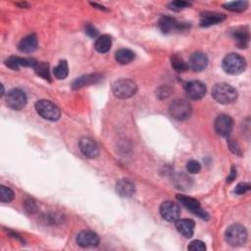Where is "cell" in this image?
<instances>
[{
  "label": "cell",
  "instance_id": "obj_1",
  "mask_svg": "<svg viewBox=\"0 0 251 251\" xmlns=\"http://www.w3.org/2000/svg\"><path fill=\"white\" fill-rule=\"evenodd\" d=\"M212 95L221 104H231L236 100L237 90L228 84L221 83L215 85L212 90Z\"/></svg>",
  "mask_w": 251,
  "mask_h": 251
},
{
  "label": "cell",
  "instance_id": "obj_2",
  "mask_svg": "<svg viewBox=\"0 0 251 251\" xmlns=\"http://www.w3.org/2000/svg\"><path fill=\"white\" fill-rule=\"evenodd\" d=\"M222 66L227 74L239 75L246 68V61L239 54L231 53L224 58Z\"/></svg>",
  "mask_w": 251,
  "mask_h": 251
},
{
  "label": "cell",
  "instance_id": "obj_3",
  "mask_svg": "<svg viewBox=\"0 0 251 251\" xmlns=\"http://www.w3.org/2000/svg\"><path fill=\"white\" fill-rule=\"evenodd\" d=\"M112 91L116 97L120 99H127L137 93L138 86L130 79H121L114 83Z\"/></svg>",
  "mask_w": 251,
  "mask_h": 251
},
{
  "label": "cell",
  "instance_id": "obj_4",
  "mask_svg": "<svg viewBox=\"0 0 251 251\" xmlns=\"http://www.w3.org/2000/svg\"><path fill=\"white\" fill-rule=\"evenodd\" d=\"M246 239V229L239 224H233L230 226L226 231V240L233 247H239L244 245Z\"/></svg>",
  "mask_w": 251,
  "mask_h": 251
},
{
  "label": "cell",
  "instance_id": "obj_5",
  "mask_svg": "<svg viewBox=\"0 0 251 251\" xmlns=\"http://www.w3.org/2000/svg\"><path fill=\"white\" fill-rule=\"evenodd\" d=\"M36 110L39 116L48 121H57L61 116V111L53 102L49 100H39L36 103Z\"/></svg>",
  "mask_w": 251,
  "mask_h": 251
},
{
  "label": "cell",
  "instance_id": "obj_6",
  "mask_svg": "<svg viewBox=\"0 0 251 251\" xmlns=\"http://www.w3.org/2000/svg\"><path fill=\"white\" fill-rule=\"evenodd\" d=\"M169 110L171 116L178 121H183L188 119L193 112L191 104L183 99L174 100L171 103Z\"/></svg>",
  "mask_w": 251,
  "mask_h": 251
},
{
  "label": "cell",
  "instance_id": "obj_7",
  "mask_svg": "<svg viewBox=\"0 0 251 251\" xmlns=\"http://www.w3.org/2000/svg\"><path fill=\"white\" fill-rule=\"evenodd\" d=\"M177 199L182 206H184L186 209L192 211L195 215L198 216L199 218L204 219V220L209 219V215L207 214V212L204 209L201 208L198 200H197L193 197H190L180 196V195L177 196Z\"/></svg>",
  "mask_w": 251,
  "mask_h": 251
},
{
  "label": "cell",
  "instance_id": "obj_8",
  "mask_svg": "<svg viewBox=\"0 0 251 251\" xmlns=\"http://www.w3.org/2000/svg\"><path fill=\"white\" fill-rule=\"evenodd\" d=\"M27 101V95L21 90L14 89L6 94V103L8 107H10L13 110L19 111L23 109L26 106Z\"/></svg>",
  "mask_w": 251,
  "mask_h": 251
},
{
  "label": "cell",
  "instance_id": "obj_9",
  "mask_svg": "<svg viewBox=\"0 0 251 251\" xmlns=\"http://www.w3.org/2000/svg\"><path fill=\"white\" fill-rule=\"evenodd\" d=\"M215 131L221 137H228L233 127V121L232 117L226 114H222L215 120Z\"/></svg>",
  "mask_w": 251,
  "mask_h": 251
},
{
  "label": "cell",
  "instance_id": "obj_10",
  "mask_svg": "<svg viewBox=\"0 0 251 251\" xmlns=\"http://www.w3.org/2000/svg\"><path fill=\"white\" fill-rule=\"evenodd\" d=\"M160 214L164 220L168 222H176L180 216V209L175 202L165 201L160 206Z\"/></svg>",
  "mask_w": 251,
  "mask_h": 251
},
{
  "label": "cell",
  "instance_id": "obj_11",
  "mask_svg": "<svg viewBox=\"0 0 251 251\" xmlns=\"http://www.w3.org/2000/svg\"><path fill=\"white\" fill-rule=\"evenodd\" d=\"M187 96L193 100H199L206 94V87L199 81H192L184 87Z\"/></svg>",
  "mask_w": 251,
  "mask_h": 251
},
{
  "label": "cell",
  "instance_id": "obj_12",
  "mask_svg": "<svg viewBox=\"0 0 251 251\" xmlns=\"http://www.w3.org/2000/svg\"><path fill=\"white\" fill-rule=\"evenodd\" d=\"M159 28L164 34H169L173 31H183L188 28V26L184 23H179L176 19L169 17V16H163L159 21Z\"/></svg>",
  "mask_w": 251,
  "mask_h": 251
},
{
  "label": "cell",
  "instance_id": "obj_13",
  "mask_svg": "<svg viewBox=\"0 0 251 251\" xmlns=\"http://www.w3.org/2000/svg\"><path fill=\"white\" fill-rule=\"evenodd\" d=\"M80 150L88 158H95L99 154V147L97 143L90 138H83L79 143Z\"/></svg>",
  "mask_w": 251,
  "mask_h": 251
},
{
  "label": "cell",
  "instance_id": "obj_14",
  "mask_svg": "<svg viewBox=\"0 0 251 251\" xmlns=\"http://www.w3.org/2000/svg\"><path fill=\"white\" fill-rule=\"evenodd\" d=\"M116 192L122 197H131L136 193V184L130 179H122L116 183Z\"/></svg>",
  "mask_w": 251,
  "mask_h": 251
},
{
  "label": "cell",
  "instance_id": "obj_15",
  "mask_svg": "<svg viewBox=\"0 0 251 251\" xmlns=\"http://www.w3.org/2000/svg\"><path fill=\"white\" fill-rule=\"evenodd\" d=\"M36 63L37 62L35 59L20 58V57L11 56V57H9L5 61V65L8 68L12 69V70L18 71L21 67H32V68H35V66L36 65Z\"/></svg>",
  "mask_w": 251,
  "mask_h": 251
},
{
  "label": "cell",
  "instance_id": "obj_16",
  "mask_svg": "<svg viewBox=\"0 0 251 251\" xmlns=\"http://www.w3.org/2000/svg\"><path fill=\"white\" fill-rule=\"evenodd\" d=\"M208 65V58L202 52L194 53L188 62V68H191L195 72L203 71Z\"/></svg>",
  "mask_w": 251,
  "mask_h": 251
},
{
  "label": "cell",
  "instance_id": "obj_17",
  "mask_svg": "<svg viewBox=\"0 0 251 251\" xmlns=\"http://www.w3.org/2000/svg\"><path fill=\"white\" fill-rule=\"evenodd\" d=\"M77 243L82 247H94L99 243V236L91 231H83L77 236Z\"/></svg>",
  "mask_w": 251,
  "mask_h": 251
},
{
  "label": "cell",
  "instance_id": "obj_18",
  "mask_svg": "<svg viewBox=\"0 0 251 251\" xmlns=\"http://www.w3.org/2000/svg\"><path fill=\"white\" fill-rule=\"evenodd\" d=\"M196 223L192 219H179L176 221V228L178 232L186 238H191L195 233Z\"/></svg>",
  "mask_w": 251,
  "mask_h": 251
},
{
  "label": "cell",
  "instance_id": "obj_19",
  "mask_svg": "<svg viewBox=\"0 0 251 251\" xmlns=\"http://www.w3.org/2000/svg\"><path fill=\"white\" fill-rule=\"evenodd\" d=\"M102 80V76L100 74H90V75H86L83 77H80L76 79L73 84L72 88L74 90H79L84 87H88L90 85H94Z\"/></svg>",
  "mask_w": 251,
  "mask_h": 251
},
{
  "label": "cell",
  "instance_id": "obj_20",
  "mask_svg": "<svg viewBox=\"0 0 251 251\" xmlns=\"http://www.w3.org/2000/svg\"><path fill=\"white\" fill-rule=\"evenodd\" d=\"M225 19H226V16L224 14H220L216 12H205L201 15L200 26L205 28L210 27L212 25H216L223 22Z\"/></svg>",
  "mask_w": 251,
  "mask_h": 251
},
{
  "label": "cell",
  "instance_id": "obj_21",
  "mask_svg": "<svg viewBox=\"0 0 251 251\" xmlns=\"http://www.w3.org/2000/svg\"><path fill=\"white\" fill-rule=\"evenodd\" d=\"M233 36L238 48L244 49L248 46L249 39H250V35H249V31H248L247 28L236 29L233 33Z\"/></svg>",
  "mask_w": 251,
  "mask_h": 251
},
{
  "label": "cell",
  "instance_id": "obj_22",
  "mask_svg": "<svg viewBox=\"0 0 251 251\" xmlns=\"http://www.w3.org/2000/svg\"><path fill=\"white\" fill-rule=\"evenodd\" d=\"M37 48V37L36 35H30L24 37L19 43V50L24 53H32Z\"/></svg>",
  "mask_w": 251,
  "mask_h": 251
},
{
  "label": "cell",
  "instance_id": "obj_23",
  "mask_svg": "<svg viewBox=\"0 0 251 251\" xmlns=\"http://www.w3.org/2000/svg\"><path fill=\"white\" fill-rule=\"evenodd\" d=\"M115 58H116V61L120 63V64L127 65V64H130V63L135 59V53L130 49L122 48L116 51Z\"/></svg>",
  "mask_w": 251,
  "mask_h": 251
},
{
  "label": "cell",
  "instance_id": "obj_24",
  "mask_svg": "<svg viewBox=\"0 0 251 251\" xmlns=\"http://www.w3.org/2000/svg\"><path fill=\"white\" fill-rule=\"evenodd\" d=\"M111 45H112V39H111V36L108 35H103L99 36L94 43V47L99 53L108 52L111 48Z\"/></svg>",
  "mask_w": 251,
  "mask_h": 251
},
{
  "label": "cell",
  "instance_id": "obj_25",
  "mask_svg": "<svg viewBox=\"0 0 251 251\" xmlns=\"http://www.w3.org/2000/svg\"><path fill=\"white\" fill-rule=\"evenodd\" d=\"M53 74L56 79L58 80H64L68 77L69 74V67L67 61H60L59 64L54 68Z\"/></svg>",
  "mask_w": 251,
  "mask_h": 251
},
{
  "label": "cell",
  "instance_id": "obj_26",
  "mask_svg": "<svg viewBox=\"0 0 251 251\" xmlns=\"http://www.w3.org/2000/svg\"><path fill=\"white\" fill-rule=\"evenodd\" d=\"M173 181L179 190H186L192 185V179L184 174L176 175Z\"/></svg>",
  "mask_w": 251,
  "mask_h": 251
},
{
  "label": "cell",
  "instance_id": "obj_27",
  "mask_svg": "<svg viewBox=\"0 0 251 251\" xmlns=\"http://www.w3.org/2000/svg\"><path fill=\"white\" fill-rule=\"evenodd\" d=\"M35 71L37 76L40 78L49 81L50 82V74H49V65L46 62H37L36 65L35 66Z\"/></svg>",
  "mask_w": 251,
  "mask_h": 251
},
{
  "label": "cell",
  "instance_id": "obj_28",
  "mask_svg": "<svg viewBox=\"0 0 251 251\" xmlns=\"http://www.w3.org/2000/svg\"><path fill=\"white\" fill-rule=\"evenodd\" d=\"M171 63H172V67L179 73L184 72L188 69L187 63L179 55H173L171 58Z\"/></svg>",
  "mask_w": 251,
  "mask_h": 251
},
{
  "label": "cell",
  "instance_id": "obj_29",
  "mask_svg": "<svg viewBox=\"0 0 251 251\" xmlns=\"http://www.w3.org/2000/svg\"><path fill=\"white\" fill-rule=\"evenodd\" d=\"M14 199V193L10 187L1 185L0 186V201L8 203Z\"/></svg>",
  "mask_w": 251,
  "mask_h": 251
},
{
  "label": "cell",
  "instance_id": "obj_30",
  "mask_svg": "<svg viewBox=\"0 0 251 251\" xmlns=\"http://www.w3.org/2000/svg\"><path fill=\"white\" fill-rule=\"evenodd\" d=\"M224 7L233 12H242L248 7L247 1H234L224 4Z\"/></svg>",
  "mask_w": 251,
  "mask_h": 251
},
{
  "label": "cell",
  "instance_id": "obj_31",
  "mask_svg": "<svg viewBox=\"0 0 251 251\" xmlns=\"http://www.w3.org/2000/svg\"><path fill=\"white\" fill-rule=\"evenodd\" d=\"M186 170L188 173H191V174H197L201 170V165L199 162H197L196 160H191V161H188L186 164Z\"/></svg>",
  "mask_w": 251,
  "mask_h": 251
},
{
  "label": "cell",
  "instance_id": "obj_32",
  "mask_svg": "<svg viewBox=\"0 0 251 251\" xmlns=\"http://www.w3.org/2000/svg\"><path fill=\"white\" fill-rule=\"evenodd\" d=\"M188 6H191V3H188L186 1H180V0H178V1H173L169 4L170 9H172L174 11H177V12H179V11L184 9L185 7H188Z\"/></svg>",
  "mask_w": 251,
  "mask_h": 251
},
{
  "label": "cell",
  "instance_id": "obj_33",
  "mask_svg": "<svg viewBox=\"0 0 251 251\" xmlns=\"http://www.w3.org/2000/svg\"><path fill=\"white\" fill-rule=\"evenodd\" d=\"M187 249L192 251H204L206 250V245L201 240H194L187 246Z\"/></svg>",
  "mask_w": 251,
  "mask_h": 251
},
{
  "label": "cell",
  "instance_id": "obj_34",
  "mask_svg": "<svg viewBox=\"0 0 251 251\" xmlns=\"http://www.w3.org/2000/svg\"><path fill=\"white\" fill-rule=\"evenodd\" d=\"M251 188V185L248 183V182H241V183H238L235 187L234 190V193L238 196H241V195H245L247 192L250 191Z\"/></svg>",
  "mask_w": 251,
  "mask_h": 251
},
{
  "label": "cell",
  "instance_id": "obj_35",
  "mask_svg": "<svg viewBox=\"0 0 251 251\" xmlns=\"http://www.w3.org/2000/svg\"><path fill=\"white\" fill-rule=\"evenodd\" d=\"M229 146H230V149L232 150V152H233V153L236 154V155H241L240 147H239L238 143H237L235 141L230 140V141H229Z\"/></svg>",
  "mask_w": 251,
  "mask_h": 251
},
{
  "label": "cell",
  "instance_id": "obj_36",
  "mask_svg": "<svg viewBox=\"0 0 251 251\" xmlns=\"http://www.w3.org/2000/svg\"><path fill=\"white\" fill-rule=\"evenodd\" d=\"M86 34H87L89 36L94 38V37H96V36H98V31H97V29L94 28L92 25L88 24V25L86 26Z\"/></svg>",
  "mask_w": 251,
  "mask_h": 251
},
{
  "label": "cell",
  "instance_id": "obj_37",
  "mask_svg": "<svg viewBox=\"0 0 251 251\" xmlns=\"http://www.w3.org/2000/svg\"><path fill=\"white\" fill-rule=\"evenodd\" d=\"M235 178H236V169H235V167L234 166H233L232 167V169H231V173H230V176L227 178V182H232V181H233L234 179H235Z\"/></svg>",
  "mask_w": 251,
  "mask_h": 251
}]
</instances>
